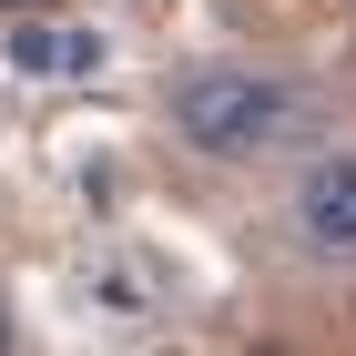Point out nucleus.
<instances>
[{"instance_id":"nucleus-1","label":"nucleus","mask_w":356,"mask_h":356,"mask_svg":"<svg viewBox=\"0 0 356 356\" xmlns=\"http://www.w3.org/2000/svg\"><path fill=\"white\" fill-rule=\"evenodd\" d=\"M305 122H316V102H305L296 72L204 61V72L173 82V133H184V153H204V163H265V153H285Z\"/></svg>"},{"instance_id":"nucleus-2","label":"nucleus","mask_w":356,"mask_h":356,"mask_svg":"<svg viewBox=\"0 0 356 356\" xmlns=\"http://www.w3.org/2000/svg\"><path fill=\"white\" fill-rule=\"evenodd\" d=\"M285 234L305 265H356V143H326L285 193Z\"/></svg>"},{"instance_id":"nucleus-3","label":"nucleus","mask_w":356,"mask_h":356,"mask_svg":"<svg viewBox=\"0 0 356 356\" xmlns=\"http://www.w3.org/2000/svg\"><path fill=\"white\" fill-rule=\"evenodd\" d=\"M0 51H10V72H31V82H92L102 72V31L82 21H51V10H31V21H0Z\"/></svg>"},{"instance_id":"nucleus-4","label":"nucleus","mask_w":356,"mask_h":356,"mask_svg":"<svg viewBox=\"0 0 356 356\" xmlns=\"http://www.w3.org/2000/svg\"><path fill=\"white\" fill-rule=\"evenodd\" d=\"M31 10H51V0H0V21H31Z\"/></svg>"}]
</instances>
